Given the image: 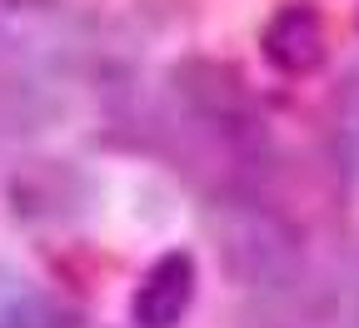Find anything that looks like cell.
I'll return each instance as SVG.
<instances>
[{
  "label": "cell",
  "mask_w": 359,
  "mask_h": 328,
  "mask_svg": "<svg viewBox=\"0 0 359 328\" xmlns=\"http://www.w3.org/2000/svg\"><path fill=\"white\" fill-rule=\"evenodd\" d=\"M215 244L224 273L250 289H285L299 269V234L255 204H224L215 214Z\"/></svg>",
  "instance_id": "cell-1"
},
{
  "label": "cell",
  "mask_w": 359,
  "mask_h": 328,
  "mask_svg": "<svg viewBox=\"0 0 359 328\" xmlns=\"http://www.w3.org/2000/svg\"><path fill=\"white\" fill-rule=\"evenodd\" d=\"M259 55L280 75H309L330 55V25L309 0H285L259 30Z\"/></svg>",
  "instance_id": "cell-2"
},
{
  "label": "cell",
  "mask_w": 359,
  "mask_h": 328,
  "mask_svg": "<svg viewBox=\"0 0 359 328\" xmlns=\"http://www.w3.org/2000/svg\"><path fill=\"white\" fill-rule=\"evenodd\" d=\"M190 304H195V259L185 249H170L145 269L140 289L130 299V318L135 328H175L190 313Z\"/></svg>",
  "instance_id": "cell-3"
},
{
  "label": "cell",
  "mask_w": 359,
  "mask_h": 328,
  "mask_svg": "<svg viewBox=\"0 0 359 328\" xmlns=\"http://www.w3.org/2000/svg\"><path fill=\"white\" fill-rule=\"evenodd\" d=\"M339 120H344V134H354L359 139V70L344 80V90H339Z\"/></svg>",
  "instance_id": "cell-4"
},
{
  "label": "cell",
  "mask_w": 359,
  "mask_h": 328,
  "mask_svg": "<svg viewBox=\"0 0 359 328\" xmlns=\"http://www.w3.org/2000/svg\"><path fill=\"white\" fill-rule=\"evenodd\" d=\"M0 6H45V0H0Z\"/></svg>",
  "instance_id": "cell-5"
}]
</instances>
